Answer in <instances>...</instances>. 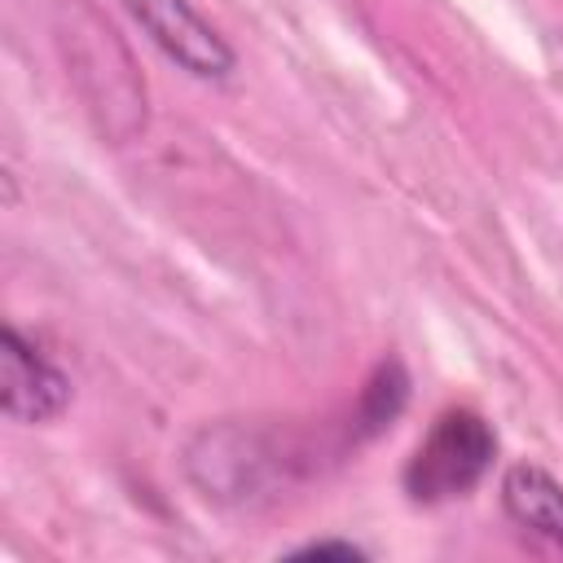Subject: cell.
<instances>
[{
  "label": "cell",
  "instance_id": "6da1fadb",
  "mask_svg": "<svg viewBox=\"0 0 563 563\" xmlns=\"http://www.w3.org/2000/svg\"><path fill=\"white\" fill-rule=\"evenodd\" d=\"M493 457H497L493 422L471 405H453L435 413L427 435L413 444L400 471V488L413 506H444L466 497L488 475Z\"/></svg>",
  "mask_w": 563,
  "mask_h": 563
},
{
  "label": "cell",
  "instance_id": "7a4b0ae2",
  "mask_svg": "<svg viewBox=\"0 0 563 563\" xmlns=\"http://www.w3.org/2000/svg\"><path fill=\"white\" fill-rule=\"evenodd\" d=\"M119 9L145 31V40L176 62L185 75L220 84L233 75L238 57L229 48V40L189 4V0H119Z\"/></svg>",
  "mask_w": 563,
  "mask_h": 563
},
{
  "label": "cell",
  "instance_id": "3957f363",
  "mask_svg": "<svg viewBox=\"0 0 563 563\" xmlns=\"http://www.w3.org/2000/svg\"><path fill=\"white\" fill-rule=\"evenodd\" d=\"M75 387L70 378L31 343L18 325H4L0 334V409L9 422L35 427L66 413Z\"/></svg>",
  "mask_w": 563,
  "mask_h": 563
},
{
  "label": "cell",
  "instance_id": "277c9868",
  "mask_svg": "<svg viewBox=\"0 0 563 563\" xmlns=\"http://www.w3.org/2000/svg\"><path fill=\"white\" fill-rule=\"evenodd\" d=\"M501 506L523 532H532V537L550 541L554 550H563V484L545 466L515 462L501 475Z\"/></svg>",
  "mask_w": 563,
  "mask_h": 563
},
{
  "label": "cell",
  "instance_id": "5b68a950",
  "mask_svg": "<svg viewBox=\"0 0 563 563\" xmlns=\"http://www.w3.org/2000/svg\"><path fill=\"white\" fill-rule=\"evenodd\" d=\"M409 405V374L396 356L378 361L369 369V378L361 383L356 391V405L347 413V431H352V444H369L374 435H383Z\"/></svg>",
  "mask_w": 563,
  "mask_h": 563
},
{
  "label": "cell",
  "instance_id": "8992f818",
  "mask_svg": "<svg viewBox=\"0 0 563 563\" xmlns=\"http://www.w3.org/2000/svg\"><path fill=\"white\" fill-rule=\"evenodd\" d=\"M290 559H334V563H361L365 550L356 541H343V537H321V541H308L299 550H290Z\"/></svg>",
  "mask_w": 563,
  "mask_h": 563
}]
</instances>
